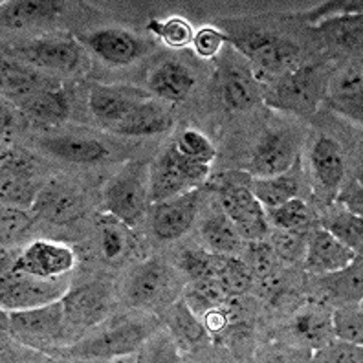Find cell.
Segmentation results:
<instances>
[{
  "mask_svg": "<svg viewBox=\"0 0 363 363\" xmlns=\"http://www.w3.org/2000/svg\"><path fill=\"white\" fill-rule=\"evenodd\" d=\"M296 160V140L288 133L277 130L262 138L252 158L253 178L281 177L292 167Z\"/></svg>",
  "mask_w": 363,
  "mask_h": 363,
  "instance_id": "cell-10",
  "label": "cell"
},
{
  "mask_svg": "<svg viewBox=\"0 0 363 363\" xmlns=\"http://www.w3.org/2000/svg\"><path fill=\"white\" fill-rule=\"evenodd\" d=\"M18 55L28 62L52 70H74L81 59L79 46L72 39H40L18 48Z\"/></svg>",
  "mask_w": 363,
  "mask_h": 363,
  "instance_id": "cell-17",
  "label": "cell"
},
{
  "mask_svg": "<svg viewBox=\"0 0 363 363\" xmlns=\"http://www.w3.org/2000/svg\"><path fill=\"white\" fill-rule=\"evenodd\" d=\"M171 125H173L171 112L160 103L147 99L108 129L123 136H152V134L165 133Z\"/></svg>",
  "mask_w": 363,
  "mask_h": 363,
  "instance_id": "cell-19",
  "label": "cell"
},
{
  "mask_svg": "<svg viewBox=\"0 0 363 363\" xmlns=\"http://www.w3.org/2000/svg\"><path fill=\"white\" fill-rule=\"evenodd\" d=\"M147 30L152 31L156 37L164 40L167 46L173 48H184L189 43H193V28L186 18L171 17L167 21H151L147 24Z\"/></svg>",
  "mask_w": 363,
  "mask_h": 363,
  "instance_id": "cell-39",
  "label": "cell"
},
{
  "mask_svg": "<svg viewBox=\"0 0 363 363\" xmlns=\"http://www.w3.org/2000/svg\"><path fill=\"white\" fill-rule=\"evenodd\" d=\"M24 114L39 125H59L68 118V99L62 90H39L21 105Z\"/></svg>",
  "mask_w": 363,
  "mask_h": 363,
  "instance_id": "cell-25",
  "label": "cell"
},
{
  "mask_svg": "<svg viewBox=\"0 0 363 363\" xmlns=\"http://www.w3.org/2000/svg\"><path fill=\"white\" fill-rule=\"evenodd\" d=\"M231 321L230 312L226 311V305L215 306V308H209L202 314V323H204L206 330L209 334H217L222 333L224 328L228 327V323Z\"/></svg>",
  "mask_w": 363,
  "mask_h": 363,
  "instance_id": "cell-49",
  "label": "cell"
},
{
  "mask_svg": "<svg viewBox=\"0 0 363 363\" xmlns=\"http://www.w3.org/2000/svg\"><path fill=\"white\" fill-rule=\"evenodd\" d=\"M220 84L224 101L233 111H248L262 96L259 90L257 77L253 76V72L237 62L224 68Z\"/></svg>",
  "mask_w": 363,
  "mask_h": 363,
  "instance_id": "cell-20",
  "label": "cell"
},
{
  "mask_svg": "<svg viewBox=\"0 0 363 363\" xmlns=\"http://www.w3.org/2000/svg\"><path fill=\"white\" fill-rule=\"evenodd\" d=\"M62 11L61 2H46V0H23L9 2L2 8V21L8 26H23L33 21L57 17Z\"/></svg>",
  "mask_w": 363,
  "mask_h": 363,
  "instance_id": "cell-30",
  "label": "cell"
},
{
  "mask_svg": "<svg viewBox=\"0 0 363 363\" xmlns=\"http://www.w3.org/2000/svg\"><path fill=\"white\" fill-rule=\"evenodd\" d=\"M147 337V327L142 323H123L114 327L108 333L101 334L90 343L89 352L101 358L130 354L133 350L142 345Z\"/></svg>",
  "mask_w": 363,
  "mask_h": 363,
  "instance_id": "cell-23",
  "label": "cell"
},
{
  "mask_svg": "<svg viewBox=\"0 0 363 363\" xmlns=\"http://www.w3.org/2000/svg\"><path fill=\"white\" fill-rule=\"evenodd\" d=\"M250 191L253 196L262 204V208L272 209L277 206L284 204L286 200L297 196L296 180L290 177H272V178H253L250 180Z\"/></svg>",
  "mask_w": 363,
  "mask_h": 363,
  "instance_id": "cell-29",
  "label": "cell"
},
{
  "mask_svg": "<svg viewBox=\"0 0 363 363\" xmlns=\"http://www.w3.org/2000/svg\"><path fill=\"white\" fill-rule=\"evenodd\" d=\"M330 327L337 340L363 347V315L359 306L347 305L334 311Z\"/></svg>",
  "mask_w": 363,
  "mask_h": 363,
  "instance_id": "cell-35",
  "label": "cell"
},
{
  "mask_svg": "<svg viewBox=\"0 0 363 363\" xmlns=\"http://www.w3.org/2000/svg\"><path fill=\"white\" fill-rule=\"evenodd\" d=\"M340 15H362V2H325L319 8L312 9L311 13H306V21L318 24Z\"/></svg>",
  "mask_w": 363,
  "mask_h": 363,
  "instance_id": "cell-48",
  "label": "cell"
},
{
  "mask_svg": "<svg viewBox=\"0 0 363 363\" xmlns=\"http://www.w3.org/2000/svg\"><path fill=\"white\" fill-rule=\"evenodd\" d=\"M84 43L96 55L111 65H129L143 52L142 43L123 30H98L84 37Z\"/></svg>",
  "mask_w": 363,
  "mask_h": 363,
  "instance_id": "cell-18",
  "label": "cell"
},
{
  "mask_svg": "<svg viewBox=\"0 0 363 363\" xmlns=\"http://www.w3.org/2000/svg\"><path fill=\"white\" fill-rule=\"evenodd\" d=\"M103 250H105L106 257H118L123 250V239H121L120 231L111 226L103 228Z\"/></svg>",
  "mask_w": 363,
  "mask_h": 363,
  "instance_id": "cell-51",
  "label": "cell"
},
{
  "mask_svg": "<svg viewBox=\"0 0 363 363\" xmlns=\"http://www.w3.org/2000/svg\"><path fill=\"white\" fill-rule=\"evenodd\" d=\"M145 189L134 177H120L105 189V206L112 217L134 226L145 211Z\"/></svg>",
  "mask_w": 363,
  "mask_h": 363,
  "instance_id": "cell-13",
  "label": "cell"
},
{
  "mask_svg": "<svg viewBox=\"0 0 363 363\" xmlns=\"http://www.w3.org/2000/svg\"><path fill=\"white\" fill-rule=\"evenodd\" d=\"M330 330H333L330 321L327 323L314 312H306V314L297 315L296 319V333L315 347H321L330 341Z\"/></svg>",
  "mask_w": 363,
  "mask_h": 363,
  "instance_id": "cell-44",
  "label": "cell"
},
{
  "mask_svg": "<svg viewBox=\"0 0 363 363\" xmlns=\"http://www.w3.org/2000/svg\"><path fill=\"white\" fill-rule=\"evenodd\" d=\"M174 286L171 268L160 261H149L134 275L130 283V299L140 306H155L165 301Z\"/></svg>",
  "mask_w": 363,
  "mask_h": 363,
  "instance_id": "cell-16",
  "label": "cell"
},
{
  "mask_svg": "<svg viewBox=\"0 0 363 363\" xmlns=\"http://www.w3.org/2000/svg\"><path fill=\"white\" fill-rule=\"evenodd\" d=\"M182 270L191 277V281H202L217 277V253L204 250H187L182 255Z\"/></svg>",
  "mask_w": 363,
  "mask_h": 363,
  "instance_id": "cell-43",
  "label": "cell"
},
{
  "mask_svg": "<svg viewBox=\"0 0 363 363\" xmlns=\"http://www.w3.org/2000/svg\"><path fill=\"white\" fill-rule=\"evenodd\" d=\"M235 48L242 53L253 65L255 77H268L274 83L275 79L286 76L288 72L296 70L299 65V46L292 40L272 33H248V35L230 39Z\"/></svg>",
  "mask_w": 363,
  "mask_h": 363,
  "instance_id": "cell-2",
  "label": "cell"
},
{
  "mask_svg": "<svg viewBox=\"0 0 363 363\" xmlns=\"http://www.w3.org/2000/svg\"><path fill=\"white\" fill-rule=\"evenodd\" d=\"M40 90V79L31 68L18 62H2V92L8 99L23 105Z\"/></svg>",
  "mask_w": 363,
  "mask_h": 363,
  "instance_id": "cell-28",
  "label": "cell"
},
{
  "mask_svg": "<svg viewBox=\"0 0 363 363\" xmlns=\"http://www.w3.org/2000/svg\"><path fill=\"white\" fill-rule=\"evenodd\" d=\"M171 325H173L178 337L186 341V343H189V345L200 343L206 337V333H208L204 323L196 318V314L191 311V306L186 301H180L174 305Z\"/></svg>",
  "mask_w": 363,
  "mask_h": 363,
  "instance_id": "cell-40",
  "label": "cell"
},
{
  "mask_svg": "<svg viewBox=\"0 0 363 363\" xmlns=\"http://www.w3.org/2000/svg\"><path fill=\"white\" fill-rule=\"evenodd\" d=\"M305 270L311 274L327 275L345 270L358 259V252L337 240L330 231L318 228L306 240Z\"/></svg>",
  "mask_w": 363,
  "mask_h": 363,
  "instance_id": "cell-7",
  "label": "cell"
},
{
  "mask_svg": "<svg viewBox=\"0 0 363 363\" xmlns=\"http://www.w3.org/2000/svg\"><path fill=\"white\" fill-rule=\"evenodd\" d=\"M62 303H65L67 318L72 323L90 327L99 323L106 315L111 306V294L103 284L90 283L65 294Z\"/></svg>",
  "mask_w": 363,
  "mask_h": 363,
  "instance_id": "cell-14",
  "label": "cell"
},
{
  "mask_svg": "<svg viewBox=\"0 0 363 363\" xmlns=\"http://www.w3.org/2000/svg\"><path fill=\"white\" fill-rule=\"evenodd\" d=\"M174 147L178 149L180 155H184L186 158L193 160V162H199V164L209 165L217 156V151L213 143L209 142L204 134L196 133V130H186L182 133L180 138L177 140Z\"/></svg>",
  "mask_w": 363,
  "mask_h": 363,
  "instance_id": "cell-41",
  "label": "cell"
},
{
  "mask_svg": "<svg viewBox=\"0 0 363 363\" xmlns=\"http://www.w3.org/2000/svg\"><path fill=\"white\" fill-rule=\"evenodd\" d=\"M266 215H268V222L274 224L275 228H279V230L306 231L308 228L314 226L315 222L312 209L297 196L286 200L284 204L277 206V208L268 209Z\"/></svg>",
  "mask_w": 363,
  "mask_h": 363,
  "instance_id": "cell-33",
  "label": "cell"
},
{
  "mask_svg": "<svg viewBox=\"0 0 363 363\" xmlns=\"http://www.w3.org/2000/svg\"><path fill=\"white\" fill-rule=\"evenodd\" d=\"M208 174L209 165L186 158L178 152L177 147L171 145L152 167L149 200L158 204L182 195L189 186L204 182Z\"/></svg>",
  "mask_w": 363,
  "mask_h": 363,
  "instance_id": "cell-5",
  "label": "cell"
},
{
  "mask_svg": "<svg viewBox=\"0 0 363 363\" xmlns=\"http://www.w3.org/2000/svg\"><path fill=\"white\" fill-rule=\"evenodd\" d=\"M195 83L193 74L177 61H167L160 65L149 79V86L158 98L174 103L184 101L193 90Z\"/></svg>",
  "mask_w": 363,
  "mask_h": 363,
  "instance_id": "cell-22",
  "label": "cell"
},
{
  "mask_svg": "<svg viewBox=\"0 0 363 363\" xmlns=\"http://www.w3.org/2000/svg\"><path fill=\"white\" fill-rule=\"evenodd\" d=\"M217 191L222 211L233 222L240 239L246 242L266 239V235L270 233V222L262 204L250 191V182L242 184L224 178Z\"/></svg>",
  "mask_w": 363,
  "mask_h": 363,
  "instance_id": "cell-4",
  "label": "cell"
},
{
  "mask_svg": "<svg viewBox=\"0 0 363 363\" xmlns=\"http://www.w3.org/2000/svg\"><path fill=\"white\" fill-rule=\"evenodd\" d=\"M202 239L213 253L220 255H237L242 250L244 242L226 213L213 215L202 224Z\"/></svg>",
  "mask_w": 363,
  "mask_h": 363,
  "instance_id": "cell-27",
  "label": "cell"
},
{
  "mask_svg": "<svg viewBox=\"0 0 363 363\" xmlns=\"http://www.w3.org/2000/svg\"><path fill=\"white\" fill-rule=\"evenodd\" d=\"M199 193L189 191L158 202L152 211V230L162 240H174L186 233L196 217Z\"/></svg>",
  "mask_w": 363,
  "mask_h": 363,
  "instance_id": "cell-9",
  "label": "cell"
},
{
  "mask_svg": "<svg viewBox=\"0 0 363 363\" xmlns=\"http://www.w3.org/2000/svg\"><path fill=\"white\" fill-rule=\"evenodd\" d=\"M217 279L231 297L244 296L253 284V275L244 259L217 253Z\"/></svg>",
  "mask_w": 363,
  "mask_h": 363,
  "instance_id": "cell-32",
  "label": "cell"
},
{
  "mask_svg": "<svg viewBox=\"0 0 363 363\" xmlns=\"http://www.w3.org/2000/svg\"><path fill=\"white\" fill-rule=\"evenodd\" d=\"M43 147L50 155L74 162V164H98L108 155V151L98 140L77 136H59L52 138V140H45Z\"/></svg>",
  "mask_w": 363,
  "mask_h": 363,
  "instance_id": "cell-24",
  "label": "cell"
},
{
  "mask_svg": "<svg viewBox=\"0 0 363 363\" xmlns=\"http://www.w3.org/2000/svg\"><path fill=\"white\" fill-rule=\"evenodd\" d=\"M2 200L6 206L31 208L39 191L31 182V165L26 156L4 152L2 156Z\"/></svg>",
  "mask_w": 363,
  "mask_h": 363,
  "instance_id": "cell-12",
  "label": "cell"
},
{
  "mask_svg": "<svg viewBox=\"0 0 363 363\" xmlns=\"http://www.w3.org/2000/svg\"><path fill=\"white\" fill-rule=\"evenodd\" d=\"M315 30L327 37L328 43L340 48L354 50L362 43V15H340L319 23Z\"/></svg>",
  "mask_w": 363,
  "mask_h": 363,
  "instance_id": "cell-31",
  "label": "cell"
},
{
  "mask_svg": "<svg viewBox=\"0 0 363 363\" xmlns=\"http://www.w3.org/2000/svg\"><path fill=\"white\" fill-rule=\"evenodd\" d=\"M328 275V290L336 297H343L349 301H362V257L358 255L354 262L345 270L334 272Z\"/></svg>",
  "mask_w": 363,
  "mask_h": 363,
  "instance_id": "cell-36",
  "label": "cell"
},
{
  "mask_svg": "<svg viewBox=\"0 0 363 363\" xmlns=\"http://www.w3.org/2000/svg\"><path fill=\"white\" fill-rule=\"evenodd\" d=\"M330 101L334 108L362 120V70L347 68L334 79L330 86Z\"/></svg>",
  "mask_w": 363,
  "mask_h": 363,
  "instance_id": "cell-26",
  "label": "cell"
},
{
  "mask_svg": "<svg viewBox=\"0 0 363 363\" xmlns=\"http://www.w3.org/2000/svg\"><path fill=\"white\" fill-rule=\"evenodd\" d=\"M33 218H35V215L26 211V208L4 204V208H2V240L11 242L23 233H26L33 224Z\"/></svg>",
  "mask_w": 363,
  "mask_h": 363,
  "instance_id": "cell-45",
  "label": "cell"
},
{
  "mask_svg": "<svg viewBox=\"0 0 363 363\" xmlns=\"http://www.w3.org/2000/svg\"><path fill=\"white\" fill-rule=\"evenodd\" d=\"M244 262L248 264L250 272H252L253 275V279L262 281L277 274L279 259H277V255H275L274 246L262 239V240H252V242H248V248H246V259H244Z\"/></svg>",
  "mask_w": 363,
  "mask_h": 363,
  "instance_id": "cell-37",
  "label": "cell"
},
{
  "mask_svg": "<svg viewBox=\"0 0 363 363\" xmlns=\"http://www.w3.org/2000/svg\"><path fill=\"white\" fill-rule=\"evenodd\" d=\"M315 362H362V347L347 343V341H327L318 347L314 354Z\"/></svg>",
  "mask_w": 363,
  "mask_h": 363,
  "instance_id": "cell-46",
  "label": "cell"
},
{
  "mask_svg": "<svg viewBox=\"0 0 363 363\" xmlns=\"http://www.w3.org/2000/svg\"><path fill=\"white\" fill-rule=\"evenodd\" d=\"M312 167L315 178L325 189H337L345 174V160L340 143L333 138L319 136L312 149Z\"/></svg>",
  "mask_w": 363,
  "mask_h": 363,
  "instance_id": "cell-21",
  "label": "cell"
},
{
  "mask_svg": "<svg viewBox=\"0 0 363 363\" xmlns=\"http://www.w3.org/2000/svg\"><path fill=\"white\" fill-rule=\"evenodd\" d=\"M149 96L130 86H94L90 94V111L106 127H112Z\"/></svg>",
  "mask_w": 363,
  "mask_h": 363,
  "instance_id": "cell-11",
  "label": "cell"
},
{
  "mask_svg": "<svg viewBox=\"0 0 363 363\" xmlns=\"http://www.w3.org/2000/svg\"><path fill=\"white\" fill-rule=\"evenodd\" d=\"M327 92V79L318 65H305L272 83L264 96L266 105L294 114H311Z\"/></svg>",
  "mask_w": 363,
  "mask_h": 363,
  "instance_id": "cell-1",
  "label": "cell"
},
{
  "mask_svg": "<svg viewBox=\"0 0 363 363\" xmlns=\"http://www.w3.org/2000/svg\"><path fill=\"white\" fill-rule=\"evenodd\" d=\"M31 211L35 217L45 218L52 224H68L83 215V204L76 191L67 186L52 184L37 193Z\"/></svg>",
  "mask_w": 363,
  "mask_h": 363,
  "instance_id": "cell-15",
  "label": "cell"
},
{
  "mask_svg": "<svg viewBox=\"0 0 363 363\" xmlns=\"http://www.w3.org/2000/svg\"><path fill=\"white\" fill-rule=\"evenodd\" d=\"M363 191H362V184L359 182H352L349 187L341 191L340 195V202L343 204V208L347 211L354 213V215H359L362 217V209H363Z\"/></svg>",
  "mask_w": 363,
  "mask_h": 363,
  "instance_id": "cell-50",
  "label": "cell"
},
{
  "mask_svg": "<svg viewBox=\"0 0 363 363\" xmlns=\"http://www.w3.org/2000/svg\"><path fill=\"white\" fill-rule=\"evenodd\" d=\"M68 284L70 281L67 275L37 277L24 272H4L2 288H0L2 308L11 312L50 305L65 297V294L68 292Z\"/></svg>",
  "mask_w": 363,
  "mask_h": 363,
  "instance_id": "cell-3",
  "label": "cell"
},
{
  "mask_svg": "<svg viewBox=\"0 0 363 363\" xmlns=\"http://www.w3.org/2000/svg\"><path fill=\"white\" fill-rule=\"evenodd\" d=\"M230 299L231 296L226 292V288L222 286V283L217 277L193 281V286H191V290L186 296V303L191 306V311L195 312V314H204L209 308L226 305Z\"/></svg>",
  "mask_w": 363,
  "mask_h": 363,
  "instance_id": "cell-34",
  "label": "cell"
},
{
  "mask_svg": "<svg viewBox=\"0 0 363 363\" xmlns=\"http://www.w3.org/2000/svg\"><path fill=\"white\" fill-rule=\"evenodd\" d=\"M279 230V228H277ZM306 231L301 230H279L274 235V246L277 259H283L284 262H296L305 257L306 250Z\"/></svg>",
  "mask_w": 363,
  "mask_h": 363,
  "instance_id": "cell-42",
  "label": "cell"
},
{
  "mask_svg": "<svg viewBox=\"0 0 363 363\" xmlns=\"http://www.w3.org/2000/svg\"><path fill=\"white\" fill-rule=\"evenodd\" d=\"M230 40V37L226 33H222L220 30L211 26H204L200 28L199 31L193 37V46H195L196 53H199L200 57H215L218 53V50L222 48V45Z\"/></svg>",
  "mask_w": 363,
  "mask_h": 363,
  "instance_id": "cell-47",
  "label": "cell"
},
{
  "mask_svg": "<svg viewBox=\"0 0 363 363\" xmlns=\"http://www.w3.org/2000/svg\"><path fill=\"white\" fill-rule=\"evenodd\" d=\"M325 230L330 231L337 240L347 244V246L354 250V252H359V250H362L363 222L359 215H354V213L343 209L341 213L334 215L333 218H328Z\"/></svg>",
  "mask_w": 363,
  "mask_h": 363,
  "instance_id": "cell-38",
  "label": "cell"
},
{
  "mask_svg": "<svg viewBox=\"0 0 363 363\" xmlns=\"http://www.w3.org/2000/svg\"><path fill=\"white\" fill-rule=\"evenodd\" d=\"M67 311L62 299L50 305L26 308V311L9 312V327L11 333L24 343H50L62 334Z\"/></svg>",
  "mask_w": 363,
  "mask_h": 363,
  "instance_id": "cell-6",
  "label": "cell"
},
{
  "mask_svg": "<svg viewBox=\"0 0 363 363\" xmlns=\"http://www.w3.org/2000/svg\"><path fill=\"white\" fill-rule=\"evenodd\" d=\"M72 266H74V253L70 248L48 240H35L18 253L17 262L11 270L24 272L37 277H59V275H67Z\"/></svg>",
  "mask_w": 363,
  "mask_h": 363,
  "instance_id": "cell-8",
  "label": "cell"
}]
</instances>
